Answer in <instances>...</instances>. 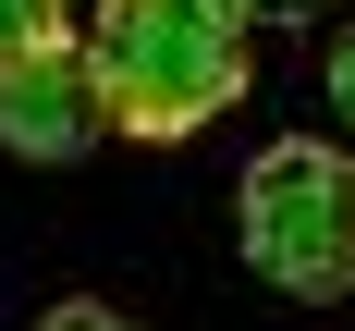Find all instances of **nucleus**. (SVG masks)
Listing matches in <instances>:
<instances>
[{
    "label": "nucleus",
    "mask_w": 355,
    "mask_h": 331,
    "mask_svg": "<svg viewBox=\"0 0 355 331\" xmlns=\"http://www.w3.org/2000/svg\"><path fill=\"white\" fill-rule=\"evenodd\" d=\"M37 331H135V319H123V307H86V294H73V307H49Z\"/></svg>",
    "instance_id": "39448f33"
},
{
    "label": "nucleus",
    "mask_w": 355,
    "mask_h": 331,
    "mask_svg": "<svg viewBox=\"0 0 355 331\" xmlns=\"http://www.w3.org/2000/svg\"><path fill=\"white\" fill-rule=\"evenodd\" d=\"M37 49H62V0H0V74Z\"/></svg>",
    "instance_id": "20e7f679"
},
{
    "label": "nucleus",
    "mask_w": 355,
    "mask_h": 331,
    "mask_svg": "<svg viewBox=\"0 0 355 331\" xmlns=\"http://www.w3.org/2000/svg\"><path fill=\"white\" fill-rule=\"evenodd\" d=\"M245 257L257 282L306 294H355V147H319V135H282L245 160Z\"/></svg>",
    "instance_id": "f03ea898"
},
{
    "label": "nucleus",
    "mask_w": 355,
    "mask_h": 331,
    "mask_svg": "<svg viewBox=\"0 0 355 331\" xmlns=\"http://www.w3.org/2000/svg\"><path fill=\"white\" fill-rule=\"evenodd\" d=\"M86 62H98V99L123 135L172 147L196 123L245 99V12L233 0H98V37H86Z\"/></svg>",
    "instance_id": "f257e3e1"
},
{
    "label": "nucleus",
    "mask_w": 355,
    "mask_h": 331,
    "mask_svg": "<svg viewBox=\"0 0 355 331\" xmlns=\"http://www.w3.org/2000/svg\"><path fill=\"white\" fill-rule=\"evenodd\" d=\"M245 25H319V0H233Z\"/></svg>",
    "instance_id": "0eeeda50"
},
{
    "label": "nucleus",
    "mask_w": 355,
    "mask_h": 331,
    "mask_svg": "<svg viewBox=\"0 0 355 331\" xmlns=\"http://www.w3.org/2000/svg\"><path fill=\"white\" fill-rule=\"evenodd\" d=\"M98 135H110V99H98V62H86L73 37L0 74V147H12V160L62 172V160H86Z\"/></svg>",
    "instance_id": "7ed1b4c3"
},
{
    "label": "nucleus",
    "mask_w": 355,
    "mask_h": 331,
    "mask_svg": "<svg viewBox=\"0 0 355 331\" xmlns=\"http://www.w3.org/2000/svg\"><path fill=\"white\" fill-rule=\"evenodd\" d=\"M331 110H343V123H355V25L331 37Z\"/></svg>",
    "instance_id": "423d86ee"
}]
</instances>
